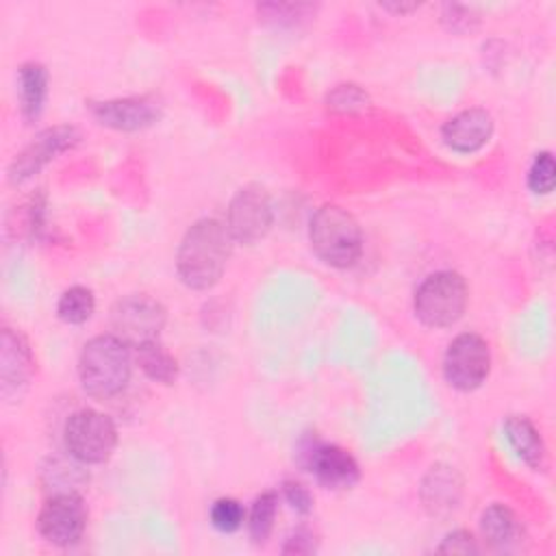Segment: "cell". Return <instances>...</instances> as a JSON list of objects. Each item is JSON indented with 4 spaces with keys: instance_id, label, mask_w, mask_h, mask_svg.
Instances as JSON below:
<instances>
[{
    "instance_id": "obj_1",
    "label": "cell",
    "mask_w": 556,
    "mask_h": 556,
    "mask_svg": "<svg viewBox=\"0 0 556 556\" xmlns=\"http://www.w3.org/2000/svg\"><path fill=\"white\" fill-rule=\"evenodd\" d=\"M232 237L224 222L204 217L195 222L176 250V271L185 287L206 291L219 282L232 252Z\"/></svg>"
},
{
    "instance_id": "obj_2",
    "label": "cell",
    "mask_w": 556,
    "mask_h": 556,
    "mask_svg": "<svg viewBox=\"0 0 556 556\" xmlns=\"http://www.w3.org/2000/svg\"><path fill=\"white\" fill-rule=\"evenodd\" d=\"M130 345L115 334H98L83 345L78 378L87 395L109 400L119 395L130 380Z\"/></svg>"
},
{
    "instance_id": "obj_3",
    "label": "cell",
    "mask_w": 556,
    "mask_h": 556,
    "mask_svg": "<svg viewBox=\"0 0 556 556\" xmlns=\"http://www.w3.org/2000/svg\"><path fill=\"white\" fill-rule=\"evenodd\" d=\"M313 252L330 267H352L363 254V232L356 217L337 204L315 211L308 226Z\"/></svg>"
},
{
    "instance_id": "obj_4",
    "label": "cell",
    "mask_w": 556,
    "mask_h": 556,
    "mask_svg": "<svg viewBox=\"0 0 556 556\" xmlns=\"http://www.w3.org/2000/svg\"><path fill=\"white\" fill-rule=\"evenodd\" d=\"M467 282L452 269H441L421 280L415 291L413 308L428 328H447L456 324L467 308Z\"/></svg>"
},
{
    "instance_id": "obj_5",
    "label": "cell",
    "mask_w": 556,
    "mask_h": 556,
    "mask_svg": "<svg viewBox=\"0 0 556 556\" xmlns=\"http://www.w3.org/2000/svg\"><path fill=\"white\" fill-rule=\"evenodd\" d=\"M63 439L72 458L85 465H98L113 454L117 445V428L104 413L80 408L70 415Z\"/></svg>"
},
{
    "instance_id": "obj_6",
    "label": "cell",
    "mask_w": 556,
    "mask_h": 556,
    "mask_svg": "<svg viewBox=\"0 0 556 556\" xmlns=\"http://www.w3.org/2000/svg\"><path fill=\"white\" fill-rule=\"evenodd\" d=\"M165 321H167L165 306L146 293L126 295L117 300L111 308L113 334L119 337L130 348H139L143 343L156 341Z\"/></svg>"
},
{
    "instance_id": "obj_7",
    "label": "cell",
    "mask_w": 556,
    "mask_h": 556,
    "mask_svg": "<svg viewBox=\"0 0 556 556\" xmlns=\"http://www.w3.org/2000/svg\"><path fill=\"white\" fill-rule=\"evenodd\" d=\"M491 369L489 343L476 332L458 334L445 350L443 376L458 391L478 389Z\"/></svg>"
},
{
    "instance_id": "obj_8",
    "label": "cell",
    "mask_w": 556,
    "mask_h": 556,
    "mask_svg": "<svg viewBox=\"0 0 556 556\" xmlns=\"http://www.w3.org/2000/svg\"><path fill=\"white\" fill-rule=\"evenodd\" d=\"M274 222L271 200L261 185L241 187L226 213V228L235 243H256L261 241Z\"/></svg>"
},
{
    "instance_id": "obj_9",
    "label": "cell",
    "mask_w": 556,
    "mask_h": 556,
    "mask_svg": "<svg viewBox=\"0 0 556 556\" xmlns=\"http://www.w3.org/2000/svg\"><path fill=\"white\" fill-rule=\"evenodd\" d=\"M87 526V506L74 491H59L46 500L37 517L39 534L59 547L80 541Z\"/></svg>"
},
{
    "instance_id": "obj_10",
    "label": "cell",
    "mask_w": 556,
    "mask_h": 556,
    "mask_svg": "<svg viewBox=\"0 0 556 556\" xmlns=\"http://www.w3.org/2000/svg\"><path fill=\"white\" fill-rule=\"evenodd\" d=\"M89 111L96 117V122L106 128L135 132L156 124L161 119L163 106L154 96H130L91 102Z\"/></svg>"
},
{
    "instance_id": "obj_11",
    "label": "cell",
    "mask_w": 556,
    "mask_h": 556,
    "mask_svg": "<svg viewBox=\"0 0 556 556\" xmlns=\"http://www.w3.org/2000/svg\"><path fill=\"white\" fill-rule=\"evenodd\" d=\"M78 141V132L72 126H54L39 132L9 165V180L24 182L33 174H37L43 165L56 159L61 152L74 148Z\"/></svg>"
},
{
    "instance_id": "obj_12",
    "label": "cell",
    "mask_w": 556,
    "mask_h": 556,
    "mask_svg": "<svg viewBox=\"0 0 556 556\" xmlns=\"http://www.w3.org/2000/svg\"><path fill=\"white\" fill-rule=\"evenodd\" d=\"M304 467L317 478L326 489H350L358 482V463L350 452L339 445H326L313 441L302 452Z\"/></svg>"
},
{
    "instance_id": "obj_13",
    "label": "cell",
    "mask_w": 556,
    "mask_h": 556,
    "mask_svg": "<svg viewBox=\"0 0 556 556\" xmlns=\"http://www.w3.org/2000/svg\"><path fill=\"white\" fill-rule=\"evenodd\" d=\"M0 345V389L2 397L11 400L28 384L35 371V361L26 339L11 328L2 330Z\"/></svg>"
},
{
    "instance_id": "obj_14",
    "label": "cell",
    "mask_w": 556,
    "mask_h": 556,
    "mask_svg": "<svg viewBox=\"0 0 556 556\" xmlns=\"http://www.w3.org/2000/svg\"><path fill=\"white\" fill-rule=\"evenodd\" d=\"M493 135V117L484 109H465L458 115L450 117L441 128L443 143L458 152L471 154L489 143Z\"/></svg>"
},
{
    "instance_id": "obj_15",
    "label": "cell",
    "mask_w": 556,
    "mask_h": 556,
    "mask_svg": "<svg viewBox=\"0 0 556 556\" xmlns=\"http://www.w3.org/2000/svg\"><path fill=\"white\" fill-rule=\"evenodd\" d=\"M419 495H421L426 510L432 517H441V519L450 517L460 504L463 478L450 465H443V463L432 465L421 480Z\"/></svg>"
},
{
    "instance_id": "obj_16",
    "label": "cell",
    "mask_w": 556,
    "mask_h": 556,
    "mask_svg": "<svg viewBox=\"0 0 556 556\" xmlns=\"http://www.w3.org/2000/svg\"><path fill=\"white\" fill-rule=\"evenodd\" d=\"M480 532L491 549L515 552L521 545V523L517 515L504 504H491L480 517Z\"/></svg>"
},
{
    "instance_id": "obj_17",
    "label": "cell",
    "mask_w": 556,
    "mask_h": 556,
    "mask_svg": "<svg viewBox=\"0 0 556 556\" xmlns=\"http://www.w3.org/2000/svg\"><path fill=\"white\" fill-rule=\"evenodd\" d=\"M504 437L513 452L530 467V469H543L545 467V443L534 428V424L523 415H510L504 419Z\"/></svg>"
},
{
    "instance_id": "obj_18",
    "label": "cell",
    "mask_w": 556,
    "mask_h": 556,
    "mask_svg": "<svg viewBox=\"0 0 556 556\" xmlns=\"http://www.w3.org/2000/svg\"><path fill=\"white\" fill-rule=\"evenodd\" d=\"M17 91H20V111L26 122H35L46 104L48 96V72L41 63L28 61L17 72Z\"/></svg>"
},
{
    "instance_id": "obj_19",
    "label": "cell",
    "mask_w": 556,
    "mask_h": 556,
    "mask_svg": "<svg viewBox=\"0 0 556 556\" xmlns=\"http://www.w3.org/2000/svg\"><path fill=\"white\" fill-rule=\"evenodd\" d=\"M137 363L150 380L161 384H172L178 376L176 358L159 343V339L137 348Z\"/></svg>"
},
{
    "instance_id": "obj_20",
    "label": "cell",
    "mask_w": 556,
    "mask_h": 556,
    "mask_svg": "<svg viewBox=\"0 0 556 556\" xmlns=\"http://www.w3.org/2000/svg\"><path fill=\"white\" fill-rule=\"evenodd\" d=\"M96 311V298L91 293V289L87 287H70L61 293L59 304H56V315L61 321L78 326L85 324Z\"/></svg>"
},
{
    "instance_id": "obj_21",
    "label": "cell",
    "mask_w": 556,
    "mask_h": 556,
    "mask_svg": "<svg viewBox=\"0 0 556 556\" xmlns=\"http://www.w3.org/2000/svg\"><path fill=\"white\" fill-rule=\"evenodd\" d=\"M276 510H278V495L274 491H265L254 500L250 517H248V530H250V539L254 543H265L269 539L274 519H276Z\"/></svg>"
},
{
    "instance_id": "obj_22",
    "label": "cell",
    "mask_w": 556,
    "mask_h": 556,
    "mask_svg": "<svg viewBox=\"0 0 556 556\" xmlns=\"http://www.w3.org/2000/svg\"><path fill=\"white\" fill-rule=\"evenodd\" d=\"M208 519L215 530L230 534L243 526L245 510H243L241 502H237L235 497H219L213 502V506L208 510Z\"/></svg>"
},
{
    "instance_id": "obj_23",
    "label": "cell",
    "mask_w": 556,
    "mask_h": 556,
    "mask_svg": "<svg viewBox=\"0 0 556 556\" xmlns=\"http://www.w3.org/2000/svg\"><path fill=\"white\" fill-rule=\"evenodd\" d=\"M367 104H369V96L354 83L337 85L326 96V106L334 113H356V111H363Z\"/></svg>"
},
{
    "instance_id": "obj_24",
    "label": "cell",
    "mask_w": 556,
    "mask_h": 556,
    "mask_svg": "<svg viewBox=\"0 0 556 556\" xmlns=\"http://www.w3.org/2000/svg\"><path fill=\"white\" fill-rule=\"evenodd\" d=\"M554 180H556V165H554V156L552 152H541L534 156L530 169H528V187L532 193H549L554 189Z\"/></svg>"
},
{
    "instance_id": "obj_25",
    "label": "cell",
    "mask_w": 556,
    "mask_h": 556,
    "mask_svg": "<svg viewBox=\"0 0 556 556\" xmlns=\"http://www.w3.org/2000/svg\"><path fill=\"white\" fill-rule=\"evenodd\" d=\"M437 552L441 554H476L478 552V543L471 536V532L467 530H454L450 532L441 545L437 547Z\"/></svg>"
},
{
    "instance_id": "obj_26",
    "label": "cell",
    "mask_w": 556,
    "mask_h": 556,
    "mask_svg": "<svg viewBox=\"0 0 556 556\" xmlns=\"http://www.w3.org/2000/svg\"><path fill=\"white\" fill-rule=\"evenodd\" d=\"M282 495L291 504V508L298 510L300 515H308L313 510V497L304 484H300L295 480H285Z\"/></svg>"
},
{
    "instance_id": "obj_27",
    "label": "cell",
    "mask_w": 556,
    "mask_h": 556,
    "mask_svg": "<svg viewBox=\"0 0 556 556\" xmlns=\"http://www.w3.org/2000/svg\"><path fill=\"white\" fill-rule=\"evenodd\" d=\"M313 11L311 4H261L258 13L263 17H276V22H293V17H308Z\"/></svg>"
},
{
    "instance_id": "obj_28",
    "label": "cell",
    "mask_w": 556,
    "mask_h": 556,
    "mask_svg": "<svg viewBox=\"0 0 556 556\" xmlns=\"http://www.w3.org/2000/svg\"><path fill=\"white\" fill-rule=\"evenodd\" d=\"M315 549H317L315 547V536L311 532H306V530H298L282 545V554H311Z\"/></svg>"
},
{
    "instance_id": "obj_29",
    "label": "cell",
    "mask_w": 556,
    "mask_h": 556,
    "mask_svg": "<svg viewBox=\"0 0 556 556\" xmlns=\"http://www.w3.org/2000/svg\"><path fill=\"white\" fill-rule=\"evenodd\" d=\"M419 4H415V2H410V4H384V9H389V11H393V13H408V11H413V9H417Z\"/></svg>"
}]
</instances>
